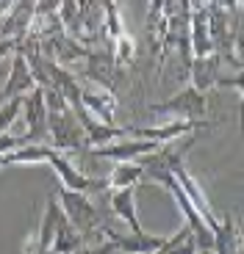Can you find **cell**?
<instances>
[{
    "label": "cell",
    "mask_w": 244,
    "mask_h": 254,
    "mask_svg": "<svg viewBox=\"0 0 244 254\" xmlns=\"http://www.w3.org/2000/svg\"><path fill=\"white\" fill-rule=\"evenodd\" d=\"M161 160H164V166H167V172L172 174V180L180 185V190L186 193V199L194 204V210L200 213V218L206 221V227L214 232L217 224H219V218H217V213H214V207L208 204L206 193L200 190V185L194 183V177L189 174L186 163H183V152H172V149H167V146H161Z\"/></svg>",
    "instance_id": "6da1fadb"
},
{
    "label": "cell",
    "mask_w": 244,
    "mask_h": 254,
    "mask_svg": "<svg viewBox=\"0 0 244 254\" xmlns=\"http://www.w3.org/2000/svg\"><path fill=\"white\" fill-rule=\"evenodd\" d=\"M47 138H50V149L67 155V152H86V133L78 116L70 111V105L56 111H47Z\"/></svg>",
    "instance_id": "7a4b0ae2"
},
{
    "label": "cell",
    "mask_w": 244,
    "mask_h": 254,
    "mask_svg": "<svg viewBox=\"0 0 244 254\" xmlns=\"http://www.w3.org/2000/svg\"><path fill=\"white\" fill-rule=\"evenodd\" d=\"M150 111H153V114H172L178 122H203V116H206V111H208V100H206V94H200L197 89L186 86V89H180L178 94L169 97V100L153 102Z\"/></svg>",
    "instance_id": "3957f363"
},
{
    "label": "cell",
    "mask_w": 244,
    "mask_h": 254,
    "mask_svg": "<svg viewBox=\"0 0 244 254\" xmlns=\"http://www.w3.org/2000/svg\"><path fill=\"white\" fill-rule=\"evenodd\" d=\"M158 149H161V144H155V141L130 138V135H125V138L111 141V144L100 146V149H86V155H92V158H103V160H117V163H136V160L147 158V155L158 152Z\"/></svg>",
    "instance_id": "277c9868"
},
{
    "label": "cell",
    "mask_w": 244,
    "mask_h": 254,
    "mask_svg": "<svg viewBox=\"0 0 244 254\" xmlns=\"http://www.w3.org/2000/svg\"><path fill=\"white\" fill-rule=\"evenodd\" d=\"M22 116H25V127H28V133L22 135L25 144H42V135L47 133V108L39 86L31 94L22 97Z\"/></svg>",
    "instance_id": "5b68a950"
},
{
    "label": "cell",
    "mask_w": 244,
    "mask_h": 254,
    "mask_svg": "<svg viewBox=\"0 0 244 254\" xmlns=\"http://www.w3.org/2000/svg\"><path fill=\"white\" fill-rule=\"evenodd\" d=\"M86 64V77L97 86H103V91H111L114 94V83H117V64H114V56L111 50H89L84 58Z\"/></svg>",
    "instance_id": "8992f818"
},
{
    "label": "cell",
    "mask_w": 244,
    "mask_h": 254,
    "mask_svg": "<svg viewBox=\"0 0 244 254\" xmlns=\"http://www.w3.org/2000/svg\"><path fill=\"white\" fill-rule=\"evenodd\" d=\"M36 89V83L31 77V69L25 64V56L19 50L11 53V66H8V77L3 83V97L6 100H17V97H25Z\"/></svg>",
    "instance_id": "52a82bcc"
},
{
    "label": "cell",
    "mask_w": 244,
    "mask_h": 254,
    "mask_svg": "<svg viewBox=\"0 0 244 254\" xmlns=\"http://www.w3.org/2000/svg\"><path fill=\"white\" fill-rule=\"evenodd\" d=\"M81 108L97 119L100 125L114 127V114H117V97L103 89H84L81 91Z\"/></svg>",
    "instance_id": "ba28073f"
},
{
    "label": "cell",
    "mask_w": 244,
    "mask_h": 254,
    "mask_svg": "<svg viewBox=\"0 0 244 254\" xmlns=\"http://www.w3.org/2000/svg\"><path fill=\"white\" fill-rule=\"evenodd\" d=\"M109 241L114 243V252H125V254H153L164 246L167 238L161 235H150V232H128L120 235L114 229H109Z\"/></svg>",
    "instance_id": "9c48e42d"
},
{
    "label": "cell",
    "mask_w": 244,
    "mask_h": 254,
    "mask_svg": "<svg viewBox=\"0 0 244 254\" xmlns=\"http://www.w3.org/2000/svg\"><path fill=\"white\" fill-rule=\"evenodd\" d=\"M219 66H222V61H219V56H214V53L211 56H203V58H192V64H189L192 89H197L200 94L217 89V77L222 75Z\"/></svg>",
    "instance_id": "30bf717a"
},
{
    "label": "cell",
    "mask_w": 244,
    "mask_h": 254,
    "mask_svg": "<svg viewBox=\"0 0 244 254\" xmlns=\"http://www.w3.org/2000/svg\"><path fill=\"white\" fill-rule=\"evenodd\" d=\"M106 199H109V204H111V213L128 224L130 232H144V229H141V224H139V216H136V188L109 190V193H106Z\"/></svg>",
    "instance_id": "8fae6325"
},
{
    "label": "cell",
    "mask_w": 244,
    "mask_h": 254,
    "mask_svg": "<svg viewBox=\"0 0 244 254\" xmlns=\"http://www.w3.org/2000/svg\"><path fill=\"white\" fill-rule=\"evenodd\" d=\"M211 252L214 254H242V232H239V224L231 216H222V221L214 229Z\"/></svg>",
    "instance_id": "7c38bea8"
},
{
    "label": "cell",
    "mask_w": 244,
    "mask_h": 254,
    "mask_svg": "<svg viewBox=\"0 0 244 254\" xmlns=\"http://www.w3.org/2000/svg\"><path fill=\"white\" fill-rule=\"evenodd\" d=\"M84 249V238L72 227L70 221L64 218V213L58 216V224H56V235H53V246L50 252L53 254H78Z\"/></svg>",
    "instance_id": "4fadbf2b"
},
{
    "label": "cell",
    "mask_w": 244,
    "mask_h": 254,
    "mask_svg": "<svg viewBox=\"0 0 244 254\" xmlns=\"http://www.w3.org/2000/svg\"><path fill=\"white\" fill-rule=\"evenodd\" d=\"M109 180V190H120V188H136L144 180V169L139 163H117Z\"/></svg>",
    "instance_id": "5bb4252c"
},
{
    "label": "cell",
    "mask_w": 244,
    "mask_h": 254,
    "mask_svg": "<svg viewBox=\"0 0 244 254\" xmlns=\"http://www.w3.org/2000/svg\"><path fill=\"white\" fill-rule=\"evenodd\" d=\"M153 254H197V243H194V235L189 232V227L183 224V227H180L178 232H172V235L164 241V246Z\"/></svg>",
    "instance_id": "9a60e30c"
},
{
    "label": "cell",
    "mask_w": 244,
    "mask_h": 254,
    "mask_svg": "<svg viewBox=\"0 0 244 254\" xmlns=\"http://www.w3.org/2000/svg\"><path fill=\"white\" fill-rule=\"evenodd\" d=\"M47 155H50V146L47 144H25L19 146V149H14V152H8L6 158V166L11 163H47Z\"/></svg>",
    "instance_id": "2e32d148"
},
{
    "label": "cell",
    "mask_w": 244,
    "mask_h": 254,
    "mask_svg": "<svg viewBox=\"0 0 244 254\" xmlns=\"http://www.w3.org/2000/svg\"><path fill=\"white\" fill-rule=\"evenodd\" d=\"M17 47H19V42H14V39H0V58H3V56H11Z\"/></svg>",
    "instance_id": "e0dca14e"
}]
</instances>
